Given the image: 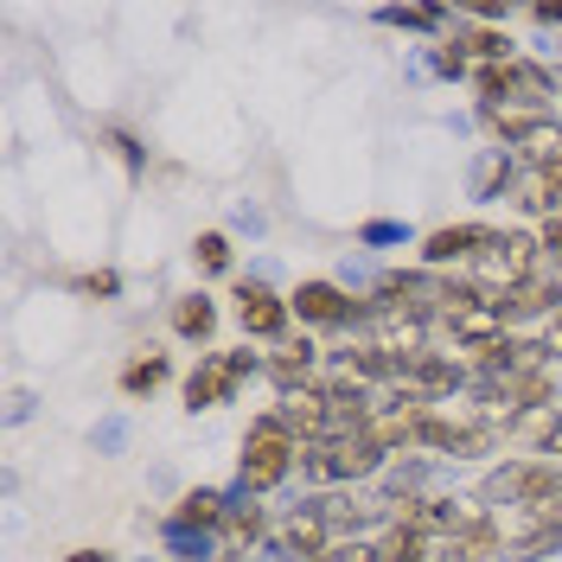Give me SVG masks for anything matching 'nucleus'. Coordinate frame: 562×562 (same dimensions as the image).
Segmentation results:
<instances>
[{
    "mask_svg": "<svg viewBox=\"0 0 562 562\" xmlns=\"http://www.w3.org/2000/svg\"><path fill=\"white\" fill-rule=\"evenodd\" d=\"M435 70H441V77H467V52H460V38H448V45L435 52Z\"/></svg>",
    "mask_w": 562,
    "mask_h": 562,
    "instance_id": "24",
    "label": "nucleus"
},
{
    "mask_svg": "<svg viewBox=\"0 0 562 562\" xmlns=\"http://www.w3.org/2000/svg\"><path fill=\"white\" fill-rule=\"evenodd\" d=\"M319 562H384V557H378V543H358V537H346V543H333Z\"/></svg>",
    "mask_w": 562,
    "mask_h": 562,
    "instance_id": "22",
    "label": "nucleus"
},
{
    "mask_svg": "<svg viewBox=\"0 0 562 562\" xmlns=\"http://www.w3.org/2000/svg\"><path fill=\"white\" fill-rule=\"evenodd\" d=\"M441 294H448V281L435 276H384L371 288V307L378 314H403V319H428L441 314Z\"/></svg>",
    "mask_w": 562,
    "mask_h": 562,
    "instance_id": "9",
    "label": "nucleus"
},
{
    "mask_svg": "<svg viewBox=\"0 0 562 562\" xmlns=\"http://www.w3.org/2000/svg\"><path fill=\"white\" fill-rule=\"evenodd\" d=\"M498 525V550L512 562H537L562 550V498H537V505H505L492 512Z\"/></svg>",
    "mask_w": 562,
    "mask_h": 562,
    "instance_id": "2",
    "label": "nucleus"
},
{
    "mask_svg": "<svg viewBox=\"0 0 562 562\" xmlns=\"http://www.w3.org/2000/svg\"><path fill=\"white\" fill-rule=\"evenodd\" d=\"M65 562H109V557H103V550H70Z\"/></svg>",
    "mask_w": 562,
    "mask_h": 562,
    "instance_id": "28",
    "label": "nucleus"
},
{
    "mask_svg": "<svg viewBox=\"0 0 562 562\" xmlns=\"http://www.w3.org/2000/svg\"><path fill=\"white\" fill-rule=\"evenodd\" d=\"M288 301H281L276 288H262V281H244L237 288V319H244V333L249 339H281L288 333Z\"/></svg>",
    "mask_w": 562,
    "mask_h": 562,
    "instance_id": "12",
    "label": "nucleus"
},
{
    "mask_svg": "<svg viewBox=\"0 0 562 562\" xmlns=\"http://www.w3.org/2000/svg\"><path fill=\"white\" fill-rule=\"evenodd\" d=\"M262 505H231V518H224V537H231V543H256V537H262Z\"/></svg>",
    "mask_w": 562,
    "mask_h": 562,
    "instance_id": "19",
    "label": "nucleus"
},
{
    "mask_svg": "<svg viewBox=\"0 0 562 562\" xmlns=\"http://www.w3.org/2000/svg\"><path fill=\"white\" fill-rule=\"evenodd\" d=\"M537 249H543V256H550V262L562 269V217H550V224H543V237H537Z\"/></svg>",
    "mask_w": 562,
    "mask_h": 562,
    "instance_id": "26",
    "label": "nucleus"
},
{
    "mask_svg": "<svg viewBox=\"0 0 562 562\" xmlns=\"http://www.w3.org/2000/svg\"><path fill=\"white\" fill-rule=\"evenodd\" d=\"M314 358H319V351L307 346V339H301V346L276 351V358H269L262 371H269V378H276V390L288 396V390H307V384H314Z\"/></svg>",
    "mask_w": 562,
    "mask_h": 562,
    "instance_id": "16",
    "label": "nucleus"
},
{
    "mask_svg": "<svg viewBox=\"0 0 562 562\" xmlns=\"http://www.w3.org/2000/svg\"><path fill=\"white\" fill-rule=\"evenodd\" d=\"M154 384H167V358H135V364L122 371V390H128V396H140V390H154Z\"/></svg>",
    "mask_w": 562,
    "mask_h": 562,
    "instance_id": "20",
    "label": "nucleus"
},
{
    "mask_svg": "<svg viewBox=\"0 0 562 562\" xmlns=\"http://www.w3.org/2000/svg\"><path fill=\"white\" fill-rule=\"evenodd\" d=\"M550 351L562 358V314H557V326H550Z\"/></svg>",
    "mask_w": 562,
    "mask_h": 562,
    "instance_id": "29",
    "label": "nucleus"
},
{
    "mask_svg": "<svg viewBox=\"0 0 562 562\" xmlns=\"http://www.w3.org/2000/svg\"><path fill=\"white\" fill-rule=\"evenodd\" d=\"M249 371H256V358H249V351H224V358H205V364L186 378V403H192V409L231 403V390L244 384Z\"/></svg>",
    "mask_w": 562,
    "mask_h": 562,
    "instance_id": "11",
    "label": "nucleus"
},
{
    "mask_svg": "<svg viewBox=\"0 0 562 562\" xmlns=\"http://www.w3.org/2000/svg\"><path fill=\"white\" fill-rule=\"evenodd\" d=\"M492 244L486 224H448V231H435L422 256H428V269H448V262H480V249Z\"/></svg>",
    "mask_w": 562,
    "mask_h": 562,
    "instance_id": "13",
    "label": "nucleus"
},
{
    "mask_svg": "<svg viewBox=\"0 0 562 562\" xmlns=\"http://www.w3.org/2000/svg\"><path fill=\"white\" fill-rule=\"evenodd\" d=\"M301 467H307V480H364V473H378V467H384V448H378L371 435H339V441L307 448Z\"/></svg>",
    "mask_w": 562,
    "mask_h": 562,
    "instance_id": "5",
    "label": "nucleus"
},
{
    "mask_svg": "<svg viewBox=\"0 0 562 562\" xmlns=\"http://www.w3.org/2000/svg\"><path fill=\"white\" fill-rule=\"evenodd\" d=\"M480 97H486V115H543V103L557 97V77L543 65H525V58H512V65H480Z\"/></svg>",
    "mask_w": 562,
    "mask_h": 562,
    "instance_id": "1",
    "label": "nucleus"
},
{
    "mask_svg": "<svg viewBox=\"0 0 562 562\" xmlns=\"http://www.w3.org/2000/svg\"><path fill=\"white\" fill-rule=\"evenodd\" d=\"M537 237H525V231H492V244L480 249V276H486V288H518V281L537 276Z\"/></svg>",
    "mask_w": 562,
    "mask_h": 562,
    "instance_id": "6",
    "label": "nucleus"
},
{
    "mask_svg": "<svg viewBox=\"0 0 562 562\" xmlns=\"http://www.w3.org/2000/svg\"><path fill=\"white\" fill-rule=\"evenodd\" d=\"M211 326H217V307H211L205 294H186L173 307V333L179 339H211Z\"/></svg>",
    "mask_w": 562,
    "mask_h": 562,
    "instance_id": "17",
    "label": "nucleus"
},
{
    "mask_svg": "<svg viewBox=\"0 0 562 562\" xmlns=\"http://www.w3.org/2000/svg\"><path fill=\"white\" fill-rule=\"evenodd\" d=\"M486 122L518 147V160H530L537 173H550L562 160V122L557 115H486Z\"/></svg>",
    "mask_w": 562,
    "mask_h": 562,
    "instance_id": "7",
    "label": "nucleus"
},
{
    "mask_svg": "<svg viewBox=\"0 0 562 562\" xmlns=\"http://www.w3.org/2000/svg\"><path fill=\"white\" fill-rule=\"evenodd\" d=\"M492 512H505V505H537V498H562V467L557 460H505L498 473H486V486H480Z\"/></svg>",
    "mask_w": 562,
    "mask_h": 562,
    "instance_id": "4",
    "label": "nucleus"
},
{
    "mask_svg": "<svg viewBox=\"0 0 562 562\" xmlns=\"http://www.w3.org/2000/svg\"><path fill=\"white\" fill-rule=\"evenodd\" d=\"M562 276H530L498 294V319H530V314H562Z\"/></svg>",
    "mask_w": 562,
    "mask_h": 562,
    "instance_id": "14",
    "label": "nucleus"
},
{
    "mask_svg": "<svg viewBox=\"0 0 562 562\" xmlns=\"http://www.w3.org/2000/svg\"><path fill=\"white\" fill-rule=\"evenodd\" d=\"M537 20H543V26H557V20H562V0H537Z\"/></svg>",
    "mask_w": 562,
    "mask_h": 562,
    "instance_id": "27",
    "label": "nucleus"
},
{
    "mask_svg": "<svg viewBox=\"0 0 562 562\" xmlns=\"http://www.w3.org/2000/svg\"><path fill=\"white\" fill-rule=\"evenodd\" d=\"M333 543H339V530H333V518H326V498L301 505V512L276 530V550L281 557H301V562H319Z\"/></svg>",
    "mask_w": 562,
    "mask_h": 562,
    "instance_id": "10",
    "label": "nucleus"
},
{
    "mask_svg": "<svg viewBox=\"0 0 562 562\" xmlns=\"http://www.w3.org/2000/svg\"><path fill=\"white\" fill-rule=\"evenodd\" d=\"M543 454H562V416H557V435H550V448Z\"/></svg>",
    "mask_w": 562,
    "mask_h": 562,
    "instance_id": "30",
    "label": "nucleus"
},
{
    "mask_svg": "<svg viewBox=\"0 0 562 562\" xmlns=\"http://www.w3.org/2000/svg\"><path fill=\"white\" fill-rule=\"evenodd\" d=\"M192 256H199V269L217 276V269H231V237H224V231H205V237L192 244Z\"/></svg>",
    "mask_w": 562,
    "mask_h": 562,
    "instance_id": "21",
    "label": "nucleus"
},
{
    "mask_svg": "<svg viewBox=\"0 0 562 562\" xmlns=\"http://www.w3.org/2000/svg\"><path fill=\"white\" fill-rule=\"evenodd\" d=\"M115 288H122V281L109 276V269H97V276H77V294H103V301H109Z\"/></svg>",
    "mask_w": 562,
    "mask_h": 562,
    "instance_id": "25",
    "label": "nucleus"
},
{
    "mask_svg": "<svg viewBox=\"0 0 562 562\" xmlns=\"http://www.w3.org/2000/svg\"><path fill=\"white\" fill-rule=\"evenodd\" d=\"M301 454H307V448H301V441H294L276 416H262L256 428H249L244 467H237V473H244V492H276L281 480L294 473V460H301Z\"/></svg>",
    "mask_w": 562,
    "mask_h": 562,
    "instance_id": "3",
    "label": "nucleus"
},
{
    "mask_svg": "<svg viewBox=\"0 0 562 562\" xmlns=\"http://www.w3.org/2000/svg\"><path fill=\"white\" fill-rule=\"evenodd\" d=\"M224 518H231V498L224 492H186L179 498V512H173V530H224Z\"/></svg>",
    "mask_w": 562,
    "mask_h": 562,
    "instance_id": "15",
    "label": "nucleus"
},
{
    "mask_svg": "<svg viewBox=\"0 0 562 562\" xmlns=\"http://www.w3.org/2000/svg\"><path fill=\"white\" fill-rule=\"evenodd\" d=\"M384 20H390V26H441V13H435V7H390Z\"/></svg>",
    "mask_w": 562,
    "mask_h": 562,
    "instance_id": "23",
    "label": "nucleus"
},
{
    "mask_svg": "<svg viewBox=\"0 0 562 562\" xmlns=\"http://www.w3.org/2000/svg\"><path fill=\"white\" fill-rule=\"evenodd\" d=\"M288 307L307 319V326H358V319L371 326V307H364V301H351L339 281H301Z\"/></svg>",
    "mask_w": 562,
    "mask_h": 562,
    "instance_id": "8",
    "label": "nucleus"
},
{
    "mask_svg": "<svg viewBox=\"0 0 562 562\" xmlns=\"http://www.w3.org/2000/svg\"><path fill=\"white\" fill-rule=\"evenodd\" d=\"M378 557H384V562H422V530L390 525V530H384V543H378Z\"/></svg>",
    "mask_w": 562,
    "mask_h": 562,
    "instance_id": "18",
    "label": "nucleus"
}]
</instances>
